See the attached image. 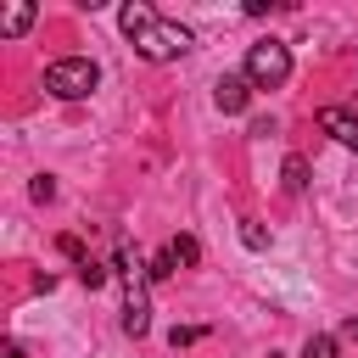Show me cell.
<instances>
[{"label": "cell", "instance_id": "obj_1", "mask_svg": "<svg viewBox=\"0 0 358 358\" xmlns=\"http://www.w3.org/2000/svg\"><path fill=\"white\" fill-rule=\"evenodd\" d=\"M117 28L134 39V50L145 56V62H173V56H185L190 50V28L185 22H168V17H157L151 6H123L117 11Z\"/></svg>", "mask_w": 358, "mask_h": 358}, {"label": "cell", "instance_id": "obj_2", "mask_svg": "<svg viewBox=\"0 0 358 358\" xmlns=\"http://www.w3.org/2000/svg\"><path fill=\"white\" fill-rule=\"evenodd\" d=\"M95 84H101V67L90 56H62L45 67V90L56 101H84V95H95Z\"/></svg>", "mask_w": 358, "mask_h": 358}, {"label": "cell", "instance_id": "obj_3", "mask_svg": "<svg viewBox=\"0 0 358 358\" xmlns=\"http://www.w3.org/2000/svg\"><path fill=\"white\" fill-rule=\"evenodd\" d=\"M117 274H123V330L145 336L151 330V302H145V268L134 252H117Z\"/></svg>", "mask_w": 358, "mask_h": 358}, {"label": "cell", "instance_id": "obj_4", "mask_svg": "<svg viewBox=\"0 0 358 358\" xmlns=\"http://www.w3.org/2000/svg\"><path fill=\"white\" fill-rule=\"evenodd\" d=\"M246 84L252 90H280L285 78H291V50L280 45V39H257L252 50H246Z\"/></svg>", "mask_w": 358, "mask_h": 358}, {"label": "cell", "instance_id": "obj_5", "mask_svg": "<svg viewBox=\"0 0 358 358\" xmlns=\"http://www.w3.org/2000/svg\"><path fill=\"white\" fill-rule=\"evenodd\" d=\"M201 257V246H196V235H173L162 252H157V263H151V280H168L173 268H190Z\"/></svg>", "mask_w": 358, "mask_h": 358}, {"label": "cell", "instance_id": "obj_6", "mask_svg": "<svg viewBox=\"0 0 358 358\" xmlns=\"http://www.w3.org/2000/svg\"><path fill=\"white\" fill-rule=\"evenodd\" d=\"M319 129H324L330 140H341L347 151H358V112H347V106H324V112H319Z\"/></svg>", "mask_w": 358, "mask_h": 358}, {"label": "cell", "instance_id": "obj_7", "mask_svg": "<svg viewBox=\"0 0 358 358\" xmlns=\"http://www.w3.org/2000/svg\"><path fill=\"white\" fill-rule=\"evenodd\" d=\"M213 101H218V112H246V101H252L246 73H224V78L213 84Z\"/></svg>", "mask_w": 358, "mask_h": 358}, {"label": "cell", "instance_id": "obj_8", "mask_svg": "<svg viewBox=\"0 0 358 358\" xmlns=\"http://www.w3.org/2000/svg\"><path fill=\"white\" fill-rule=\"evenodd\" d=\"M28 28H34V6H28V0H17V6H6V11H0V34H6V39L28 34Z\"/></svg>", "mask_w": 358, "mask_h": 358}, {"label": "cell", "instance_id": "obj_9", "mask_svg": "<svg viewBox=\"0 0 358 358\" xmlns=\"http://www.w3.org/2000/svg\"><path fill=\"white\" fill-rule=\"evenodd\" d=\"M285 190H291V196H302V190H308V162H302L296 151L285 157Z\"/></svg>", "mask_w": 358, "mask_h": 358}, {"label": "cell", "instance_id": "obj_10", "mask_svg": "<svg viewBox=\"0 0 358 358\" xmlns=\"http://www.w3.org/2000/svg\"><path fill=\"white\" fill-rule=\"evenodd\" d=\"M302 358H341V341H336V336H308Z\"/></svg>", "mask_w": 358, "mask_h": 358}, {"label": "cell", "instance_id": "obj_11", "mask_svg": "<svg viewBox=\"0 0 358 358\" xmlns=\"http://www.w3.org/2000/svg\"><path fill=\"white\" fill-rule=\"evenodd\" d=\"M56 246H62V257H73V263H78V268H84V263H90V252H84V241H78V235H62V241H56Z\"/></svg>", "mask_w": 358, "mask_h": 358}, {"label": "cell", "instance_id": "obj_12", "mask_svg": "<svg viewBox=\"0 0 358 358\" xmlns=\"http://www.w3.org/2000/svg\"><path fill=\"white\" fill-rule=\"evenodd\" d=\"M241 241H246L252 252H263V246H268V235H263V224H252V218L241 224Z\"/></svg>", "mask_w": 358, "mask_h": 358}, {"label": "cell", "instance_id": "obj_13", "mask_svg": "<svg viewBox=\"0 0 358 358\" xmlns=\"http://www.w3.org/2000/svg\"><path fill=\"white\" fill-rule=\"evenodd\" d=\"M78 280H84V285H90V291H95V285H106V268H101V263H95V257H90V263H84V268H78Z\"/></svg>", "mask_w": 358, "mask_h": 358}, {"label": "cell", "instance_id": "obj_14", "mask_svg": "<svg viewBox=\"0 0 358 358\" xmlns=\"http://www.w3.org/2000/svg\"><path fill=\"white\" fill-rule=\"evenodd\" d=\"M50 196H56V179L39 173V179H34V201H50Z\"/></svg>", "mask_w": 358, "mask_h": 358}, {"label": "cell", "instance_id": "obj_15", "mask_svg": "<svg viewBox=\"0 0 358 358\" xmlns=\"http://www.w3.org/2000/svg\"><path fill=\"white\" fill-rule=\"evenodd\" d=\"M201 336H207V330H196V324H190V330H173L168 341H173V347H190V341H201Z\"/></svg>", "mask_w": 358, "mask_h": 358}, {"label": "cell", "instance_id": "obj_16", "mask_svg": "<svg viewBox=\"0 0 358 358\" xmlns=\"http://www.w3.org/2000/svg\"><path fill=\"white\" fill-rule=\"evenodd\" d=\"M341 341H358V319H347V324H341Z\"/></svg>", "mask_w": 358, "mask_h": 358}, {"label": "cell", "instance_id": "obj_17", "mask_svg": "<svg viewBox=\"0 0 358 358\" xmlns=\"http://www.w3.org/2000/svg\"><path fill=\"white\" fill-rule=\"evenodd\" d=\"M0 358H22V347H17V341H6V347H0Z\"/></svg>", "mask_w": 358, "mask_h": 358}]
</instances>
